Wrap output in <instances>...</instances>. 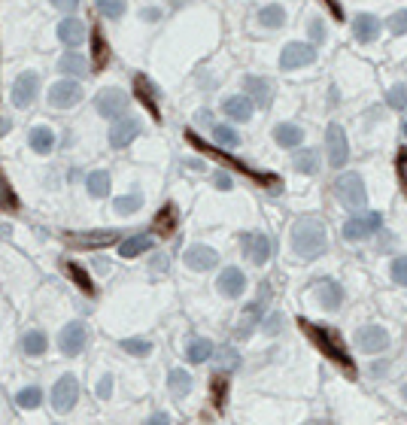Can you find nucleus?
Masks as SVG:
<instances>
[{
    "mask_svg": "<svg viewBox=\"0 0 407 425\" xmlns=\"http://www.w3.org/2000/svg\"><path fill=\"white\" fill-rule=\"evenodd\" d=\"M328 246L326 225L319 219H298L292 225V249L301 258H319Z\"/></svg>",
    "mask_w": 407,
    "mask_h": 425,
    "instance_id": "f257e3e1",
    "label": "nucleus"
},
{
    "mask_svg": "<svg viewBox=\"0 0 407 425\" xmlns=\"http://www.w3.org/2000/svg\"><path fill=\"white\" fill-rule=\"evenodd\" d=\"M301 328L307 331V337L313 340V344H317L322 353H326L331 362L335 364H340V368H344L346 374H350V377H356V368H353V358L346 355V349L340 346V340H335V335H331V331H326V328H319V325H313V322H301Z\"/></svg>",
    "mask_w": 407,
    "mask_h": 425,
    "instance_id": "f03ea898",
    "label": "nucleus"
},
{
    "mask_svg": "<svg viewBox=\"0 0 407 425\" xmlns=\"http://www.w3.org/2000/svg\"><path fill=\"white\" fill-rule=\"evenodd\" d=\"M335 195H337V201L344 207H350V210H359V207H365V201H368L365 182L356 170H346L335 179Z\"/></svg>",
    "mask_w": 407,
    "mask_h": 425,
    "instance_id": "7ed1b4c3",
    "label": "nucleus"
},
{
    "mask_svg": "<svg viewBox=\"0 0 407 425\" xmlns=\"http://www.w3.org/2000/svg\"><path fill=\"white\" fill-rule=\"evenodd\" d=\"M79 401V380L73 377V374H64V377H58L55 389H52V407L55 413H70L73 407Z\"/></svg>",
    "mask_w": 407,
    "mask_h": 425,
    "instance_id": "20e7f679",
    "label": "nucleus"
},
{
    "mask_svg": "<svg viewBox=\"0 0 407 425\" xmlns=\"http://www.w3.org/2000/svg\"><path fill=\"white\" fill-rule=\"evenodd\" d=\"M82 101V86L77 79H58L52 88H49V106L52 110H70Z\"/></svg>",
    "mask_w": 407,
    "mask_h": 425,
    "instance_id": "39448f33",
    "label": "nucleus"
},
{
    "mask_svg": "<svg viewBox=\"0 0 407 425\" xmlns=\"http://www.w3.org/2000/svg\"><path fill=\"white\" fill-rule=\"evenodd\" d=\"M326 149H328V164L331 168H344L350 161V143H346V134L340 125L331 122L326 128Z\"/></svg>",
    "mask_w": 407,
    "mask_h": 425,
    "instance_id": "423d86ee",
    "label": "nucleus"
},
{
    "mask_svg": "<svg viewBox=\"0 0 407 425\" xmlns=\"http://www.w3.org/2000/svg\"><path fill=\"white\" fill-rule=\"evenodd\" d=\"M389 344H392V340H389V331L380 328V325H365V328L356 331V346H359L362 353H368V355L386 353Z\"/></svg>",
    "mask_w": 407,
    "mask_h": 425,
    "instance_id": "0eeeda50",
    "label": "nucleus"
},
{
    "mask_svg": "<svg viewBox=\"0 0 407 425\" xmlns=\"http://www.w3.org/2000/svg\"><path fill=\"white\" fill-rule=\"evenodd\" d=\"M95 106L104 119H119V115H125V110H128V95H125L122 88H104V91H97Z\"/></svg>",
    "mask_w": 407,
    "mask_h": 425,
    "instance_id": "6e6552de",
    "label": "nucleus"
},
{
    "mask_svg": "<svg viewBox=\"0 0 407 425\" xmlns=\"http://www.w3.org/2000/svg\"><path fill=\"white\" fill-rule=\"evenodd\" d=\"M380 225H383V216L380 213L353 216V219H346V225H344V237L346 240H365V237H371L374 231H380Z\"/></svg>",
    "mask_w": 407,
    "mask_h": 425,
    "instance_id": "1a4fd4ad",
    "label": "nucleus"
},
{
    "mask_svg": "<svg viewBox=\"0 0 407 425\" xmlns=\"http://www.w3.org/2000/svg\"><path fill=\"white\" fill-rule=\"evenodd\" d=\"M317 61V49L310 43H289L280 55V67L283 70H298V67H307V64Z\"/></svg>",
    "mask_w": 407,
    "mask_h": 425,
    "instance_id": "9d476101",
    "label": "nucleus"
},
{
    "mask_svg": "<svg viewBox=\"0 0 407 425\" xmlns=\"http://www.w3.org/2000/svg\"><path fill=\"white\" fill-rule=\"evenodd\" d=\"M86 325L82 322H67L61 328V335H58V349H61L64 355H79L82 349H86Z\"/></svg>",
    "mask_w": 407,
    "mask_h": 425,
    "instance_id": "9b49d317",
    "label": "nucleus"
},
{
    "mask_svg": "<svg viewBox=\"0 0 407 425\" xmlns=\"http://www.w3.org/2000/svg\"><path fill=\"white\" fill-rule=\"evenodd\" d=\"M37 88H40V77H37V73L34 70L22 73V77L13 82V104L19 106V110H28L31 101L37 97Z\"/></svg>",
    "mask_w": 407,
    "mask_h": 425,
    "instance_id": "f8f14e48",
    "label": "nucleus"
},
{
    "mask_svg": "<svg viewBox=\"0 0 407 425\" xmlns=\"http://www.w3.org/2000/svg\"><path fill=\"white\" fill-rule=\"evenodd\" d=\"M182 262H186V268H192V271H210V268H216V264H219V252H216L213 246L195 243V246L186 249Z\"/></svg>",
    "mask_w": 407,
    "mask_h": 425,
    "instance_id": "ddd939ff",
    "label": "nucleus"
},
{
    "mask_svg": "<svg viewBox=\"0 0 407 425\" xmlns=\"http://www.w3.org/2000/svg\"><path fill=\"white\" fill-rule=\"evenodd\" d=\"M268 298H271V286H268V282H262L259 298H255L253 304H246V310H244V322H240V328H237L240 337L249 335V328H255V325L262 322V313H264V304H268Z\"/></svg>",
    "mask_w": 407,
    "mask_h": 425,
    "instance_id": "4468645a",
    "label": "nucleus"
},
{
    "mask_svg": "<svg viewBox=\"0 0 407 425\" xmlns=\"http://www.w3.org/2000/svg\"><path fill=\"white\" fill-rule=\"evenodd\" d=\"M140 134V122L137 119H128V115H119L110 128V146L113 149H125L131 146V140Z\"/></svg>",
    "mask_w": 407,
    "mask_h": 425,
    "instance_id": "2eb2a0df",
    "label": "nucleus"
},
{
    "mask_svg": "<svg viewBox=\"0 0 407 425\" xmlns=\"http://www.w3.org/2000/svg\"><path fill=\"white\" fill-rule=\"evenodd\" d=\"M216 289H219V295L222 298H240L244 295V289H246V277H244V271L240 268H225L219 273V280H216Z\"/></svg>",
    "mask_w": 407,
    "mask_h": 425,
    "instance_id": "dca6fc26",
    "label": "nucleus"
},
{
    "mask_svg": "<svg viewBox=\"0 0 407 425\" xmlns=\"http://www.w3.org/2000/svg\"><path fill=\"white\" fill-rule=\"evenodd\" d=\"M271 252H273L271 237H264V234H244V255L253 264H268Z\"/></svg>",
    "mask_w": 407,
    "mask_h": 425,
    "instance_id": "f3484780",
    "label": "nucleus"
},
{
    "mask_svg": "<svg viewBox=\"0 0 407 425\" xmlns=\"http://www.w3.org/2000/svg\"><path fill=\"white\" fill-rule=\"evenodd\" d=\"M380 31H383V22L371 13H359L353 19V34L359 43H374V40L380 37Z\"/></svg>",
    "mask_w": 407,
    "mask_h": 425,
    "instance_id": "a211bd4d",
    "label": "nucleus"
},
{
    "mask_svg": "<svg viewBox=\"0 0 407 425\" xmlns=\"http://www.w3.org/2000/svg\"><path fill=\"white\" fill-rule=\"evenodd\" d=\"M73 240V246H79V249H101V246H110L119 240V231H79V234H70Z\"/></svg>",
    "mask_w": 407,
    "mask_h": 425,
    "instance_id": "6ab92c4d",
    "label": "nucleus"
},
{
    "mask_svg": "<svg viewBox=\"0 0 407 425\" xmlns=\"http://www.w3.org/2000/svg\"><path fill=\"white\" fill-rule=\"evenodd\" d=\"M222 113H225L231 122H246V119H253V101L244 95L225 97V101H222Z\"/></svg>",
    "mask_w": 407,
    "mask_h": 425,
    "instance_id": "aec40b11",
    "label": "nucleus"
},
{
    "mask_svg": "<svg viewBox=\"0 0 407 425\" xmlns=\"http://www.w3.org/2000/svg\"><path fill=\"white\" fill-rule=\"evenodd\" d=\"M58 40H61L64 46H82V40H86V24L79 19H64L58 22Z\"/></svg>",
    "mask_w": 407,
    "mask_h": 425,
    "instance_id": "412c9836",
    "label": "nucleus"
},
{
    "mask_svg": "<svg viewBox=\"0 0 407 425\" xmlns=\"http://www.w3.org/2000/svg\"><path fill=\"white\" fill-rule=\"evenodd\" d=\"M152 246H155V237L152 234H134V237H125L122 243H119V255L122 258H137V255L149 252Z\"/></svg>",
    "mask_w": 407,
    "mask_h": 425,
    "instance_id": "4be33fe9",
    "label": "nucleus"
},
{
    "mask_svg": "<svg viewBox=\"0 0 407 425\" xmlns=\"http://www.w3.org/2000/svg\"><path fill=\"white\" fill-rule=\"evenodd\" d=\"M244 86L246 91L253 95V101L255 106H271V97H273V86L268 79H262V77H246L244 79Z\"/></svg>",
    "mask_w": 407,
    "mask_h": 425,
    "instance_id": "5701e85b",
    "label": "nucleus"
},
{
    "mask_svg": "<svg viewBox=\"0 0 407 425\" xmlns=\"http://www.w3.org/2000/svg\"><path fill=\"white\" fill-rule=\"evenodd\" d=\"M317 301L326 307V310H337V307L344 304V289H340L337 282H331V280L319 282L317 286Z\"/></svg>",
    "mask_w": 407,
    "mask_h": 425,
    "instance_id": "b1692460",
    "label": "nucleus"
},
{
    "mask_svg": "<svg viewBox=\"0 0 407 425\" xmlns=\"http://www.w3.org/2000/svg\"><path fill=\"white\" fill-rule=\"evenodd\" d=\"M134 86H137V97L143 101V106L155 115V119H159V88H152V82H149L143 73H137Z\"/></svg>",
    "mask_w": 407,
    "mask_h": 425,
    "instance_id": "393cba45",
    "label": "nucleus"
},
{
    "mask_svg": "<svg viewBox=\"0 0 407 425\" xmlns=\"http://www.w3.org/2000/svg\"><path fill=\"white\" fill-rule=\"evenodd\" d=\"M58 70L67 73V77H82V73H88V58L70 49V52H64L58 58Z\"/></svg>",
    "mask_w": 407,
    "mask_h": 425,
    "instance_id": "a878e982",
    "label": "nucleus"
},
{
    "mask_svg": "<svg viewBox=\"0 0 407 425\" xmlns=\"http://www.w3.org/2000/svg\"><path fill=\"white\" fill-rule=\"evenodd\" d=\"M273 140H277L283 149H295V146H301L304 131L298 128V125H292V122H283V125H277V128H273Z\"/></svg>",
    "mask_w": 407,
    "mask_h": 425,
    "instance_id": "bb28decb",
    "label": "nucleus"
},
{
    "mask_svg": "<svg viewBox=\"0 0 407 425\" xmlns=\"http://www.w3.org/2000/svg\"><path fill=\"white\" fill-rule=\"evenodd\" d=\"M213 353H216V346H213V340H207V337H195L192 344H189V349H186V355H189V362L192 364L210 362Z\"/></svg>",
    "mask_w": 407,
    "mask_h": 425,
    "instance_id": "cd10ccee",
    "label": "nucleus"
},
{
    "mask_svg": "<svg viewBox=\"0 0 407 425\" xmlns=\"http://www.w3.org/2000/svg\"><path fill=\"white\" fill-rule=\"evenodd\" d=\"M28 143H31V149H34L37 155H49V152H52V146H55V134L40 125V128H34L28 134Z\"/></svg>",
    "mask_w": 407,
    "mask_h": 425,
    "instance_id": "c85d7f7f",
    "label": "nucleus"
},
{
    "mask_svg": "<svg viewBox=\"0 0 407 425\" xmlns=\"http://www.w3.org/2000/svg\"><path fill=\"white\" fill-rule=\"evenodd\" d=\"M86 189L91 198H106L110 195V173L106 170H91L86 177Z\"/></svg>",
    "mask_w": 407,
    "mask_h": 425,
    "instance_id": "c756f323",
    "label": "nucleus"
},
{
    "mask_svg": "<svg viewBox=\"0 0 407 425\" xmlns=\"http://www.w3.org/2000/svg\"><path fill=\"white\" fill-rule=\"evenodd\" d=\"M259 24L262 28H283L286 24V10L280 3H268L259 10Z\"/></svg>",
    "mask_w": 407,
    "mask_h": 425,
    "instance_id": "7c9ffc66",
    "label": "nucleus"
},
{
    "mask_svg": "<svg viewBox=\"0 0 407 425\" xmlns=\"http://www.w3.org/2000/svg\"><path fill=\"white\" fill-rule=\"evenodd\" d=\"M168 389H170V395L173 398H186L189 395V389H192V374L189 371H170V377H168Z\"/></svg>",
    "mask_w": 407,
    "mask_h": 425,
    "instance_id": "2f4dec72",
    "label": "nucleus"
},
{
    "mask_svg": "<svg viewBox=\"0 0 407 425\" xmlns=\"http://www.w3.org/2000/svg\"><path fill=\"white\" fill-rule=\"evenodd\" d=\"M22 349L28 355H43L46 349H49V340H46V335L43 331H24V337H22Z\"/></svg>",
    "mask_w": 407,
    "mask_h": 425,
    "instance_id": "473e14b6",
    "label": "nucleus"
},
{
    "mask_svg": "<svg viewBox=\"0 0 407 425\" xmlns=\"http://www.w3.org/2000/svg\"><path fill=\"white\" fill-rule=\"evenodd\" d=\"M213 140H216V146H222V149H237L240 146V134L231 125H213Z\"/></svg>",
    "mask_w": 407,
    "mask_h": 425,
    "instance_id": "72a5a7b5",
    "label": "nucleus"
},
{
    "mask_svg": "<svg viewBox=\"0 0 407 425\" xmlns=\"http://www.w3.org/2000/svg\"><path fill=\"white\" fill-rule=\"evenodd\" d=\"M295 170L301 173H317L319 170V152L317 149H301V152H295Z\"/></svg>",
    "mask_w": 407,
    "mask_h": 425,
    "instance_id": "f704fd0d",
    "label": "nucleus"
},
{
    "mask_svg": "<svg viewBox=\"0 0 407 425\" xmlns=\"http://www.w3.org/2000/svg\"><path fill=\"white\" fill-rule=\"evenodd\" d=\"M115 207V213H122V216H128V213H137L140 207H143V195L134 189V191H128V195H122V198H115L113 201Z\"/></svg>",
    "mask_w": 407,
    "mask_h": 425,
    "instance_id": "c9c22d12",
    "label": "nucleus"
},
{
    "mask_svg": "<svg viewBox=\"0 0 407 425\" xmlns=\"http://www.w3.org/2000/svg\"><path fill=\"white\" fill-rule=\"evenodd\" d=\"M15 401H19V407H24V410H34V407L43 404V389H40V386L22 389L19 395H15Z\"/></svg>",
    "mask_w": 407,
    "mask_h": 425,
    "instance_id": "e433bc0d",
    "label": "nucleus"
},
{
    "mask_svg": "<svg viewBox=\"0 0 407 425\" xmlns=\"http://www.w3.org/2000/svg\"><path fill=\"white\" fill-rule=\"evenodd\" d=\"M122 349H125V353H131V355H137V358H143V355L152 353V340L128 337V340H122Z\"/></svg>",
    "mask_w": 407,
    "mask_h": 425,
    "instance_id": "4c0bfd02",
    "label": "nucleus"
},
{
    "mask_svg": "<svg viewBox=\"0 0 407 425\" xmlns=\"http://www.w3.org/2000/svg\"><path fill=\"white\" fill-rule=\"evenodd\" d=\"M125 6H128V0H97L101 15H106V19H113V22L125 15Z\"/></svg>",
    "mask_w": 407,
    "mask_h": 425,
    "instance_id": "58836bf2",
    "label": "nucleus"
},
{
    "mask_svg": "<svg viewBox=\"0 0 407 425\" xmlns=\"http://www.w3.org/2000/svg\"><path fill=\"white\" fill-rule=\"evenodd\" d=\"M386 104L392 106V110H407V86H392L386 91Z\"/></svg>",
    "mask_w": 407,
    "mask_h": 425,
    "instance_id": "ea45409f",
    "label": "nucleus"
},
{
    "mask_svg": "<svg viewBox=\"0 0 407 425\" xmlns=\"http://www.w3.org/2000/svg\"><path fill=\"white\" fill-rule=\"evenodd\" d=\"M67 273H70V277L79 282L82 289L88 291V295H91V291H95V286H91V280H88V273H86V271H79V264H73V262H70V264H67Z\"/></svg>",
    "mask_w": 407,
    "mask_h": 425,
    "instance_id": "a19ab883",
    "label": "nucleus"
},
{
    "mask_svg": "<svg viewBox=\"0 0 407 425\" xmlns=\"http://www.w3.org/2000/svg\"><path fill=\"white\" fill-rule=\"evenodd\" d=\"M389 31H392V34H407V10H398L392 19H389Z\"/></svg>",
    "mask_w": 407,
    "mask_h": 425,
    "instance_id": "79ce46f5",
    "label": "nucleus"
},
{
    "mask_svg": "<svg viewBox=\"0 0 407 425\" xmlns=\"http://www.w3.org/2000/svg\"><path fill=\"white\" fill-rule=\"evenodd\" d=\"M392 280L401 282V286H407V255H401V258H395L392 262Z\"/></svg>",
    "mask_w": 407,
    "mask_h": 425,
    "instance_id": "37998d69",
    "label": "nucleus"
},
{
    "mask_svg": "<svg viewBox=\"0 0 407 425\" xmlns=\"http://www.w3.org/2000/svg\"><path fill=\"white\" fill-rule=\"evenodd\" d=\"M159 231H164V234H168V231H173V204H168L159 213Z\"/></svg>",
    "mask_w": 407,
    "mask_h": 425,
    "instance_id": "c03bdc74",
    "label": "nucleus"
},
{
    "mask_svg": "<svg viewBox=\"0 0 407 425\" xmlns=\"http://www.w3.org/2000/svg\"><path fill=\"white\" fill-rule=\"evenodd\" d=\"M95 395L101 398V401H106V398L113 395V377L106 374V377H101V383H97V389H95Z\"/></svg>",
    "mask_w": 407,
    "mask_h": 425,
    "instance_id": "a18cd8bd",
    "label": "nucleus"
},
{
    "mask_svg": "<svg viewBox=\"0 0 407 425\" xmlns=\"http://www.w3.org/2000/svg\"><path fill=\"white\" fill-rule=\"evenodd\" d=\"M95 55H97V67H104V64H106V55H110V52H106L101 34H95Z\"/></svg>",
    "mask_w": 407,
    "mask_h": 425,
    "instance_id": "49530a36",
    "label": "nucleus"
},
{
    "mask_svg": "<svg viewBox=\"0 0 407 425\" xmlns=\"http://www.w3.org/2000/svg\"><path fill=\"white\" fill-rule=\"evenodd\" d=\"M219 355H222V362H225V368H237L240 355H237V349H234V346H225Z\"/></svg>",
    "mask_w": 407,
    "mask_h": 425,
    "instance_id": "de8ad7c7",
    "label": "nucleus"
},
{
    "mask_svg": "<svg viewBox=\"0 0 407 425\" xmlns=\"http://www.w3.org/2000/svg\"><path fill=\"white\" fill-rule=\"evenodd\" d=\"M398 179H401V186H404V195H407V152H401L398 155Z\"/></svg>",
    "mask_w": 407,
    "mask_h": 425,
    "instance_id": "09e8293b",
    "label": "nucleus"
},
{
    "mask_svg": "<svg viewBox=\"0 0 407 425\" xmlns=\"http://www.w3.org/2000/svg\"><path fill=\"white\" fill-rule=\"evenodd\" d=\"M310 37H313V43H322V40H326V28H322L319 19L310 22Z\"/></svg>",
    "mask_w": 407,
    "mask_h": 425,
    "instance_id": "8fccbe9b",
    "label": "nucleus"
},
{
    "mask_svg": "<svg viewBox=\"0 0 407 425\" xmlns=\"http://www.w3.org/2000/svg\"><path fill=\"white\" fill-rule=\"evenodd\" d=\"M52 6L55 10H61V13H73L79 6V0H52Z\"/></svg>",
    "mask_w": 407,
    "mask_h": 425,
    "instance_id": "3c124183",
    "label": "nucleus"
},
{
    "mask_svg": "<svg viewBox=\"0 0 407 425\" xmlns=\"http://www.w3.org/2000/svg\"><path fill=\"white\" fill-rule=\"evenodd\" d=\"M231 186H234V179L228 177V173H216V189H222V191H228Z\"/></svg>",
    "mask_w": 407,
    "mask_h": 425,
    "instance_id": "603ef678",
    "label": "nucleus"
},
{
    "mask_svg": "<svg viewBox=\"0 0 407 425\" xmlns=\"http://www.w3.org/2000/svg\"><path fill=\"white\" fill-rule=\"evenodd\" d=\"M213 389H216V392H213V398H216V407H222V392H225V380L219 377V380L213 383Z\"/></svg>",
    "mask_w": 407,
    "mask_h": 425,
    "instance_id": "864d4df0",
    "label": "nucleus"
},
{
    "mask_svg": "<svg viewBox=\"0 0 407 425\" xmlns=\"http://www.w3.org/2000/svg\"><path fill=\"white\" fill-rule=\"evenodd\" d=\"M140 15H143L146 22H159V19H161V10H155V6H146V10L140 13Z\"/></svg>",
    "mask_w": 407,
    "mask_h": 425,
    "instance_id": "5fc2aeb1",
    "label": "nucleus"
},
{
    "mask_svg": "<svg viewBox=\"0 0 407 425\" xmlns=\"http://www.w3.org/2000/svg\"><path fill=\"white\" fill-rule=\"evenodd\" d=\"M280 325H283V319H280V313H271V319H268V325H264V328H268L271 335H273V331H280Z\"/></svg>",
    "mask_w": 407,
    "mask_h": 425,
    "instance_id": "6e6d98bb",
    "label": "nucleus"
},
{
    "mask_svg": "<svg viewBox=\"0 0 407 425\" xmlns=\"http://www.w3.org/2000/svg\"><path fill=\"white\" fill-rule=\"evenodd\" d=\"M164 268H168V258H164V255H159V258H152V271H164Z\"/></svg>",
    "mask_w": 407,
    "mask_h": 425,
    "instance_id": "4d7b16f0",
    "label": "nucleus"
},
{
    "mask_svg": "<svg viewBox=\"0 0 407 425\" xmlns=\"http://www.w3.org/2000/svg\"><path fill=\"white\" fill-rule=\"evenodd\" d=\"M198 122H213V115H210V110H201V113H198Z\"/></svg>",
    "mask_w": 407,
    "mask_h": 425,
    "instance_id": "13d9d810",
    "label": "nucleus"
},
{
    "mask_svg": "<svg viewBox=\"0 0 407 425\" xmlns=\"http://www.w3.org/2000/svg\"><path fill=\"white\" fill-rule=\"evenodd\" d=\"M149 422H168V416H164V413H155V416H149Z\"/></svg>",
    "mask_w": 407,
    "mask_h": 425,
    "instance_id": "bf43d9fd",
    "label": "nucleus"
},
{
    "mask_svg": "<svg viewBox=\"0 0 407 425\" xmlns=\"http://www.w3.org/2000/svg\"><path fill=\"white\" fill-rule=\"evenodd\" d=\"M374 374H377V377H380V374H386V362H377V368H374Z\"/></svg>",
    "mask_w": 407,
    "mask_h": 425,
    "instance_id": "052dcab7",
    "label": "nucleus"
},
{
    "mask_svg": "<svg viewBox=\"0 0 407 425\" xmlns=\"http://www.w3.org/2000/svg\"><path fill=\"white\" fill-rule=\"evenodd\" d=\"M401 395H404V401H407V383H404V386H401Z\"/></svg>",
    "mask_w": 407,
    "mask_h": 425,
    "instance_id": "680f3d73",
    "label": "nucleus"
},
{
    "mask_svg": "<svg viewBox=\"0 0 407 425\" xmlns=\"http://www.w3.org/2000/svg\"><path fill=\"white\" fill-rule=\"evenodd\" d=\"M401 131H404V137H407V122H404V128H401Z\"/></svg>",
    "mask_w": 407,
    "mask_h": 425,
    "instance_id": "e2e57ef3",
    "label": "nucleus"
}]
</instances>
